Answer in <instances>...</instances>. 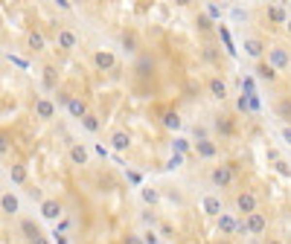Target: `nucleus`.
<instances>
[{
	"instance_id": "a878e982",
	"label": "nucleus",
	"mask_w": 291,
	"mask_h": 244,
	"mask_svg": "<svg viewBox=\"0 0 291 244\" xmlns=\"http://www.w3.org/2000/svg\"><path fill=\"white\" fill-rule=\"evenodd\" d=\"M82 128H85L87 134H99V128H102V122H99V116H96V114H87V116L82 119Z\"/></svg>"
},
{
	"instance_id": "f3484780",
	"label": "nucleus",
	"mask_w": 291,
	"mask_h": 244,
	"mask_svg": "<svg viewBox=\"0 0 291 244\" xmlns=\"http://www.w3.org/2000/svg\"><path fill=\"white\" fill-rule=\"evenodd\" d=\"M254 73H257V79H259V81H268V84H274V81L280 79V73H277L268 61H257V70H254Z\"/></svg>"
},
{
	"instance_id": "9d476101",
	"label": "nucleus",
	"mask_w": 291,
	"mask_h": 244,
	"mask_svg": "<svg viewBox=\"0 0 291 244\" xmlns=\"http://www.w3.org/2000/svg\"><path fill=\"white\" fill-rule=\"evenodd\" d=\"M55 44H58V49H76L79 35H76L70 26H61V29H58V35H55Z\"/></svg>"
},
{
	"instance_id": "a211bd4d",
	"label": "nucleus",
	"mask_w": 291,
	"mask_h": 244,
	"mask_svg": "<svg viewBox=\"0 0 291 244\" xmlns=\"http://www.w3.org/2000/svg\"><path fill=\"white\" fill-rule=\"evenodd\" d=\"M213 128H216L222 137H233V134H236V122H233L230 116H222V114L213 116Z\"/></svg>"
},
{
	"instance_id": "aec40b11",
	"label": "nucleus",
	"mask_w": 291,
	"mask_h": 244,
	"mask_svg": "<svg viewBox=\"0 0 291 244\" xmlns=\"http://www.w3.org/2000/svg\"><path fill=\"white\" fill-rule=\"evenodd\" d=\"M70 163L73 166H87V148H85V143H70Z\"/></svg>"
},
{
	"instance_id": "f8f14e48",
	"label": "nucleus",
	"mask_w": 291,
	"mask_h": 244,
	"mask_svg": "<svg viewBox=\"0 0 291 244\" xmlns=\"http://www.w3.org/2000/svg\"><path fill=\"white\" fill-rule=\"evenodd\" d=\"M0 212H6V215H17L20 212V201H17V195L12 189H6L0 195Z\"/></svg>"
},
{
	"instance_id": "c756f323",
	"label": "nucleus",
	"mask_w": 291,
	"mask_h": 244,
	"mask_svg": "<svg viewBox=\"0 0 291 244\" xmlns=\"http://www.w3.org/2000/svg\"><path fill=\"white\" fill-rule=\"evenodd\" d=\"M143 201H146V204H157V201H160V192H157V189L143 186Z\"/></svg>"
},
{
	"instance_id": "79ce46f5",
	"label": "nucleus",
	"mask_w": 291,
	"mask_h": 244,
	"mask_svg": "<svg viewBox=\"0 0 291 244\" xmlns=\"http://www.w3.org/2000/svg\"><path fill=\"white\" fill-rule=\"evenodd\" d=\"M283 140H286V143H291V125H286V128H283Z\"/></svg>"
},
{
	"instance_id": "2eb2a0df",
	"label": "nucleus",
	"mask_w": 291,
	"mask_h": 244,
	"mask_svg": "<svg viewBox=\"0 0 291 244\" xmlns=\"http://www.w3.org/2000/svg\"><path fill=\"white\" fill-rule=\"evenodd\" d=\"M195 154H198L201 160H216V157H219V143L201 140V143H195Z\"/></svg>"
},
{
	"instance_id": "4c0bfd02",
	"label": "nucleus",
	"mask_w": 291,
	"mask_h": 244,
	"mask_svg": "<svg viewBox=\"0 0 291 244\" xmlns=\"http://www.w3.org/2000/svg\"><path fill=\"white\" fill-rule=\"evenodd\" d=\"M9 154V140H6V134H0V157H6Z\"/></svg>"
},
{
	"instance_id": "39448f33",
	"label": "nucleus",
	"mask_w": 291,
	"mask_h": 244,
	"mask_svg": "<svg viewBox=\"0 0 291 244\" xmlns=\"http://www.w3.org/2000/svg\"><path fill=\"white\" fill-rule=\"evenodd\" d=\"M236 210L245 212V215L259 212V198H257L254 192H239V195H236Z\"/></svg>"
},
{
	"instance_id": "473e14b6",
	"label": "nucleus",
	"mask_w": 291,
	"mask_h": 244,
	"mask_svg": "<svg viewBox=\"0 0 291 244\" xmlns=\"http://www.w3.org/2000/svg\"><path fill=\"white\" fill-rule=\"evenodd\" d=\"M160 236H163V239H175V227H172L169 221H160Z\"/></svg>"
},
{
	"instance_id": "f257e3e1",
	"label": "nucleus",
	"mask_w": 291,
	"mask_h": 244,
	"mask_svg": "<svg viewBox=\"0 0 291 244\" xmlns=\"http://www.w3.org/2000/svg\"><path fill=\"white\" fill-rule=\"evenodd\" d=\"M265 230H268V218L262 212H251V215H245V221H239L236 236H262Z\"/></svg>"
},
{
	"instance_id": "2f4dec72",
	"label": "nucleus",
	"mask_w": 291,
	"mask_h": 244,
	"mask_svg": "<svg viewBox=\"0 0 291 244\" xmlns=\"http://www.w3.org/2000/svg\"><path fill=\"white\" fill-rule=\"evenodd\" d=\"M143 244H160V233H157V230H152V227H149V230H146V233H143Z\"/></svg>"
},
{
	"instance_id": "9b49d317",
	"label": "nucleus",
	"mask_w": 291,
	"mask_h": 244,
	"mask_svg": "<svg viewBox=\"0 0 291 244\" xmlns=\"http://www.w3.org/2000/svg\"><path fill=\"white\" fill-rule=\"evenodd\" d=\"M108 143H111L114 151H128V146H131V134H128L125 128H117V131H111Z\"/></svg>"
},
{
	"instance_id": "e433bc0d",
	"label": "nucleus",
	"mask_w": 291,
	"mask_h": 244,
	"mask_svg": "<svg viewBox=\"0 0 291 244\" xmlns=\"http://www.w3.org/2000/svg\"><path fill=\"white\" fill-rule=\"evenodd\" d=\"M122 244H143V236H137V233H128V236L122 239Z\"/></svg>"
},
{
	"instance_id": "393cba45",
	"label": "nucleus",
	"mask_w": 291,
	"mask_h": 244,
	"mask_svg": "<svg viewBox=\"0 0 291 244\" xmlns=\"http://www.w3.org/2000/svg\"><path fill=\"white\" fill-rule=\"evenodd\" d=\"M120 44H122V49H125V52H137V49H140V41H137V35H134V32H128V29L122 32Z\"/></svg>"
},
{
	"instance_id": "f704fd0d",
	"label": "nucleus",
	"mask_w": 291,
	"mask_h": 244,
	"mask_svg": "<svg viewBox=\"0 0 291 244\" xmlns=\"http://www.w3.org/2000/svg\"><path fill=\"white\" fill-rule=\"evenodd\" d=\"M175 148H178V154L184 157V154L189 151V140H175Z\"/></svg>"
},
{
	"instance_id": "a19ab883",
	"label": "nucleus",
	"mask_w": 291,
	"mask_h": 244,
	"mask_svg": "<svg viewBox=\"0 0 291 244\" xmlns=\"http://www.w3.org/2000/svg\"><path fill=\"white\" fill-rule=\"evenodd\" d=\"M236 105H239V111H245V114H248V99H245V96H242V99H239Z\"/></svg>"
},
{
	"instance_id": "20e7f679",
	"label": "nucleus",
	"mask_w": 291,
	"mask_h": 244,
	"mask_svg": "<svg viewBox=\"0 0 291 244\" xmlns=\"http://www.w3.org/2000/svg\"><path fill=\"white\" fill-rule=\"evenodd\" d=\"M32 111H35V119H52L55 116V102L50 96H35Z\"/></svg>"
},
{
	"instance_id": "ddd939ff",
	"label": "nucleus",
	"mask_w": 291,
	"mask_h": 244,
	"mask_svg": "<svg viewBox=\"0 0 291 244\" xmlns=\"http://www.w3.org/2000/svg\"><path fill=\"white\" fill-rule=\"evenodd\" d=\"M201 210H204L207 215L219 218V215L224 212V204H222V198H219V195H204V198H201Z\"/></svg>"
},
{
	"instance_id": "6ab92c4d",
	"label": "nucleus",
	"mask_w": 291,
	"mask_h": 244,
	"mask_svg": "<svg viewBox=\"0 0 291 244\" xmlns=\"http://www.w3.org/2000/svg\"><path fill=\"white\" fill-rule=\"evenodd\" d=\"M17 230H20V236H23V239H29V242L41 239V230H38L35 218H20V221H17Z\"/></svg>"
},
{
	"instance_id": "4be33fe9",
	"label": "nucleus",
	"mask_w": 291,
	"mask_h": 244,
	"mask_svg": "<svg viewBox=\"0 0 291 244\" xmlns=\"http://www.w3.org/2000/svg\"><path fill=\"white\" fill-rule=\"evenodd\" d=\"M265 17H268L271 23H283V26L289 23V12H286L283 6H268V9H265Z\"/></svg>"
},
{
	"instance_id": "c03bdc74",
	"label": "nucleus",
	"mask_w": 291,
	"mask_h": 244,
	"mask_svg": "<svg viewBox=\"0 0 291 244\" xmlns=\"http://www.w3.org/2000/svg\"><path fill=\"white\" fill-rule=\"evenodd\" d=\"M262 244H283V242H280V239H265Z\"/></svg>"
},
{
	"instance_id": "cd10ccee",
	"label": "nucleus",
	"mask_w": 291,
	"mask_h": 244,
	"mask_svg": "<svg viewBox=\"0 0 291 244\" xmlns=\"http://www.w3.org/2000/svg\"><path fill=\"white\" fill-rule=\"evenodd\" d=\"M163 125H166L169 131H178V128H181V114H178V111H166V114H163Z\"/></svg>"
},
{
	"instance_id": "a18cd8bd",
	"label": "nucleus",
	"mask_w": 291,
	"mask_h": 244,
	"mask_svg": "<svg viewBox=\"0 0 291 244\" xmlns=\"http://www.w3.org/2000/svg\"><path fill=\"white\" fill-rule=\"evenodd\" d=\"M286 32H289V35H291V20H289V23H286Z\"/></svg>"
},
{
	"instance_id": "72a5a7b5",
	"label": "nucleus",
	"mask_w": 291,
	"mask_h": 244,
	"mask_svg": "<svg viewBox=\"0 0 291 244\" xmlns=\"http://www.w3.org/2000/svg\"><path fill=\"white\" fill-rule=\"evenodd\" d=\"M70 99H73V96H70L67 90H58V93H55V102H58V105H64V108H67V102H70Z\"/></svg>"
},
{
	"instance_id": "dca6fc26",
	"label": "nucleus",
	"mask_w": 291,
	"mask_h": 244,
	"mask_svg": "<svg viewBox=\"0 0 291 244\" xmlns=\"http://www.w3.org/2000/svg\"><path fill=\"white\" fill-rule=\"evenodd\" d=\"M265 41L262 38H245V52L251 55V58H257V61H262V55H265Z\"/></svg>"
},
{
	"instance_id": "f03ea898",
	"label": "nucleus",
	"mask_w": 291,
	"mask_h": 244,
	"mask_svg": "<svg viewBox=\"0 0 291 244\" xmlns=\"http://www.w3.org/2000/svg\"><path fill=\"white\" fill-rule=\"evenodd\" d=\"M233 169L230 166H213V172H210V180H213V186H219V189H230L233 186Z\"/></svg>"
},
{
	"instance_id": "7ed1b4c3",
	"label": "nucleus",
	"mask_w": 291,
	"mask_h": 244,
	"mask_svg": "<svg viewBox=\"0 0 291 244\" xmlns=\"http://www.w3.org/2000/svg\"><path fill=\"white\" fill-rule=\"evenodd\" d=\"M268 64H271L274 70H289L291 67V52L286 47H271V49H268Z\"/></svg>"
},
{
	"instance_id": "b1692460",
	"label": "nucleus",
	"mask_w": 291,
	"mask_h": 244,
	"mask_svg": "<svg viewBox=\"0 0 291 244\" xmlns=\"http://www.w3.org/2000/svg\"><path fill=\"white\" fill-rule=\"evenodd\" d=\"M44 44H47V41H44V35H41V32H35V29H32V32L26 35V47H29L32 52H44Z\"/></svg>"
},
{
	"instance_id": "423d86ee",
	"label": "nucleus",
	"mask_w": 291,
	"mask_h": 244,
	"mask_svg": "<svg viewBox=\"0 0 291 244\" xmlns=\"http://www.w3.org/2000/svg\"><path fill=\"white\" fill-rule=\"evenodd\" d=\"M216 224H219V233H222L224 239H233V236H236V230H239V218H236V215H230V212H222V215L216 218Z\"/></svg>"
},
{
	"instance_id": "412c9836",
	"label": "nucleus",
	"mask_w": 291,
	"mask_h": 244,
	"mask_svg": "<svg viewBox=\"0 0 291 244\" xmlns=\"http://www.w3.org/2000/svg\"><path fill=\"white\" fill-rule=\"evenodd\" d=\"M152 70H154V58H152V55H140L137 64H134V73H137L140 79H149Z\"/></svg>"
},
{
	"instance_id": "7c9ffc66",
	"label": "nucleus",
	"mask_w": 291,
	"mask_h": 244,
	"mask_svg": "<svg viewBox=\"0 0 291 244\" xmlns=\"http://www.w3.org/2000/svg\"><path fill=\"white\" fill-rule=\"evenodd\" d=\"M207 134H210V128H207V125H195V128H192V137H195V143H201V140H210Z\"/></svg>"
},
{
	"instance_id": "c85d7f7f",
	"label": "nucleus",
	"mask_w": 291,
	"mask_h": 244,
	"mask_svg": "<svg viewBox=\"0 0 291 244\" xmlns=\"http://www.w3.org/2000/svg\"><path fill=\"white\" fill-rule=\"evenodd\" d=\"M9 178H12V183L23 186V183H26V169H23V166H9Z\"/></svg>"
},
{
	"instance_id": "6e6552de",
	"label": "nucleus",
	"mask_w": 291,
	"mask_h": 244,
	"mask_svg": "<svg viewBox=\"0 0 291 244\" xmlns=\"http://www.w3.org/2000/svg\"><path fill=\"white\" fill-rule=\"evenodd\" d=\"M207 90H210V96H213V99H219V102H224V99L230 96V90H227V81H224L222 76H210V81H207Z\"/></svg>"
},
{
	"instance_id": "5701e85b",
	"label": "nucleus",
	"mask_w": 291,
	"mask_h": 244,
	"mask_svg": "<svg viewBox=\"0 0 291 244\" xmlns=\"http://www.w3.org/2000/svg\"><path fill=\"white\" fill-rule=\"evenodd\" d=\"M41 73H44V87H47V90H55V87H58V70H55L52 64H47Z\"/></svg>"
},
{
	"instance_id": "37998d69",
	"label": "nucleus",
	"mask_w": 291,
	"mask_h": 244,
	"mask_svg": "<svg viewBox=\"0 0 291 244\" xmlns=\"http://www.w3.org/2000/svg\"><path fill=\"white\" fill-rule=\"evenodd\" d=\"M32 244H50V242H47V236H41V239H35Z\"/></svg>"
},
{
	"instance_id": "0eeeda50",
	"label": "nucleus",
	"mask_w": 291,
	"mask_h": 244,
	"mask_svg": "<svg viewBox=\"0 0 291 244\" xmlns=\"http://www.w3.org/2000/svg\"><path fill=\"white\" fill-rule=\"evenodd\" d=\"M93 64H96V70H102V73L114 70V67H117V55H114V49H96V52H93Z\"/></svg>"
},
{
	"instance_id": "58836bf2",
	"label": "nucleus",
	"mask_w": 291,
	"mask_h": 244,
	"mask_svg": "<svg viewBox=\"0 0 291 244\" xmlns=\"http://www.w3.org/2000/svg\"><path fill=\"white\" fill-rule=\"evenodd\" d=\"M204 58H207V61H216V49H213V47H204Z\"/></svg>"
},
{
	"instance_id": "bb28decb",
	"label": "nucleus",
	"mask_w": 291,
	"mask_h": 244,
	"mask_svg": "<svg viewBox=\"0 0 291 244\" xmlns=\"http://www.w3.org/2000/svg\"><path fill=\"white\" fill-rule=\"evenodd\" d=\"M277 116H280L283 122H291V96L277 102Z\"/></svg>"
},
{
	"instance_id": "49530a36",
	"label": "nucleus",
	"mask_w": 291,
	"mask_h": 244,
	"mask_svg": "<svg viewBox=\"0 0 291 244\" xmlns=\"http://www.w3.org/2000/svg\"><path fill=\"white\" fill-rule=\"evenodd\" d=\"M224 244H230V242H224Z\"/></svg>"
},
{
	"instance_id": "c9c22d12",
	"label": "nucleus",
	"mask_w": 291,
	"mask_h": 244,
	"mask_svg": "<svg viewBox=\"0 0 291 244\" xmlns=\"http://www.w3.org/2000/svg\"><path fill=\"white\" fill-rule=\"evenodd\" d=\"M143 221H146V224H149V227L154 230V224H157V215H154L152 210H146V212H143Z\"/></svg>"
},
{
	"instance_id": "4468645a",
	"label": "nucleus",
	"mask_w": 291,
	"mask_h": 244,
	"mask_svg": "<svg viewBox=\"0 0 291 244\" xmlns=\"http://www.w3.org/2000/svg\"><path fill=\"white\" fill-rule=\"evenodd\" d=\"M67 114H70L73 119H79V122H82V119H85L90 111H87V102H85L82 96H73V99L67 102Z\"/></svg>"
},
{
	"instance_id": "1a4fd4ad",
	"label": "nucleus",
	"mask_w": 291,
	"mask_h": 244,
	"mask_svg": "<svg viewBox=\"0 0 291 244\" xmlns=\"http://www.w3.org/2000/svg\"><path fill=\"white\" fill-rule=\"evenodd\" d=\"M61 212H64V207H61L55 198H44V201H41V218H47V221H58Z\"/></svg>"
},
{
	"instance_id": "ea45409f",
	"label": "nucleus",
	"mask_w": 291,
	"mask_h": 244,
	"mask_svg": "<svg viewBox=\"0 0 291 244\" xmlns=\"http://www.w3.org/2000/svg\"><path fill=\"white\" fill-rule=\"evenodd\" d=\"M184 163V157L181 154H172V160H169V169H175V166H181Z\"/></svg>"
}]
</instances>
